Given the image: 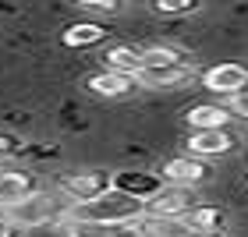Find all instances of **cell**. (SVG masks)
I'll return each instance as SVG.
<instances>
[{"label": "cell", "instance_id": "obj_11", "mask_svg": "<svg viewBox=\"0 0 248 237\" xmlns=\"http://www.w3.org/2000/svg\"><path fill=\"white\" fill-rule=\"evenodd\" d=\"M231 110L227 106H217V103H199V106H191L185 120H188V128L191 131H209V128H227L231 124Z\"/></svg>", "mask_w": 248, "mask_h": 237}, {"label": "cell", "instance_id": "obj_17", "mask_svg": "<svg viewBox=\"0 0 248 237\" xmlns=\"http://www.w3.org/2000/svg\"><path fill=\"white\" fill-rule=\"evenodd\" d=\"M202 0H149V7L156 15H191V11H199Z\"/></svg>", "mask_w": 248, "mask_h": 237}, {"label": "cell", "instance_id": "obj_1", "mask_svg": "<svg viewBox=\"0 0 248 237\" xmlns=\"http://www.w3.org/2000/svg\"><path fill=\"white\" fill-rule=\"evenodd\" d=\"M145 212H149V202L114 184L110 191H103L99 198H93V202H82V206H75V212H71V216L103 220V223H128V220H145Z\"/></svg>", "mask_w": 248, "mask_h": 237}, {"label": "cell", "instance_id": "obj_4", "mask_svg": "<svg viewBox=\"0 0 248 237\" xmlns=\"http://www.w3.org/2000/svg\"><path fill=\"white\" fill-rule=\"evenodd\" d=\"M191 156L199 160H209V156H227L234 145H238V134L231 128H209V131H191V138L185 142Z\"/></svg>", "mask_w": 248, "mask_h": 237}, {"label": "cell", "instance_id": "obj_18", "mask_svg": "<svg viewBox=\"0 0 248 237\" xmlns=\"http://www.w3.org/2000/svg\"><path fill=\"white\" fill-rule=\"evenodd\" d=\"M227 110L234 117H241V120H248V89H241L238 96H231L227 99Z\"/></svg>", "mask_w": 248, "mask_h": 237}, {"label": "cell", "instance_id": "obj_3", "mask_svg": "<svg viewBox=\"0 0 248 237\" xmlns=\"http://www.w3.org/2000/svg\"><path fill=\"white\" fill-rule=\"evenodd\" d=\"M110 188H114V177H110L107 170H82V174H71V177L61 180V191L75 202V206L99 198V195L110 191Z\"/></svg>", "mask_w": 248, "mask_h": 237}, {"label": "cell", "instance_id": "obj_6", "mask_svg": "<svg viewBox=\"0 0 248 237\" xmlns=\"http://www.w3.org/2000/svg\"><path fill=\"white\" fill-rule=\"evenodd\" d=\"M206 177H209V166L199 156H174V160L163 163V180L174 188H195Z\"/></svg>", "mask_w": 248, "mask_h": 237}, {"label": "cell", "instance_id": "obj_12", "mask_svg": "<svg viewBox=\"0 0 248 237\" xmlns=\"http://www.w3.org/2000/svg\"><path fill=\"white\" fill-rule=\"evenodd\" d=\"M103 60L110 71H121V74H139L142 71V50L135 46H110L103 53Z\"/></svg>", "mask_w": 248, "mask_h": 237}, {"label": "cell", "instance_id": "obj_19", "mask_svg": "<svg viewBox=\"0 0 248 237\" xmlns=\"http://www.w3.org/2000/svg\"><path fill=\"white\" fill-rule=\"evenodd\" d=\"M78 4L89 7V11H103V15H110V11L121 7V0H78Z\"/></svg>", "mask_w": 248, "mask_h": 237}, {"label": "cell", "instance_id": "obj_10", "mask_svg": "<svg viewBox=\"0 0 248 237\" xmlns=\"http://www.w3.org/2000/svg\"><path fill=\"white\" fill-rule=\"evenodd\" d=\"M89 92H96V96H107V99H121V96H128L135 85H139V78L135 74H121V71H99V74H93L89 78Z\"/></svg>", "mask_w": 248, "mask_h": 237}, {"label": "cell", "instance_id": "obj_21", "mask_svg": "<svg viewBox=\"0 0 248 237\" xmlns=\"http://www.w3.org/2000/svg\"><path fill=\"white\" fill-rule=\"evenodd\" d=\"M11 152H18V142L11 134H0V156H11Z\"/></svg>", "mask_w": 248, "mask_h": 237}, {"label": "cell", "instance_id": "obj_16", "mask_svg": "<svg viewBox=\"0 0 248 237\" xmlns=\"http://www.w3.org/2000/svg\"><path fill=\"white\" fill-rule=\"evenodd\" d=\"M167 64H185V57L174 46H149V50H142V67H167Z\"/></svg>", "mask_w": 248, "mask_h": 237}, {"label": "cell", "instance_id": "obj_13", "mask_svg": "<svg viewBox=\"0 0 248 237\" xmlns=\"http://www.w3.org/2000/svg\"><path fill=\"white\" fill-rule=\"evenodd\" d=\"M107 36L103 25H96V21H78V25H67L64 29V46H93Z\"/></svg>", "mask_w": 248, "mask_h": 237}, {"label": "cell", "instance_id": "obj_22", "mask_svg": "<svg viewBox=\"0 0 248 237\" xmlns=\"http://www.w3.org/2000/svg\"><path fill=\"white\" fill-rule=\"evenodd\" d=\"M181 237H223V234H217V230H199V227H188Z\"/></svg>", "mask_w": 248, "mask_h": 237}, {"label": "cell", "instance_id": "obj_5", "mask_svg": "<svg viewBox=\"0 0 248 237\" xmlns=\"http://www.w3.org/2000/svg\"><path fill=\"white\" fill-rule=\"evenodd\" d=\"M202 85L209 89L213 96H238L241 89H248V67L241 64H217L202 74Z\"/></svg>", "mask_w": 248, "mask_h": 237}, {"label": "cell", "instance_id": "obj_2", "mask_svg": "<svg viewBox=\"0 0 248 237\" xmlns=\"http://www.w3.org/2000/svg\"><path fill=\"white\" fill-rule=\"evenodd\" d=\"M64 237H149L145 220H128V223H103V220H85V216H67Z\"/></svg>", "mask_w": 248, "mask_h": 237}, {"label": "cell", "instance_id": "obj_20", "mask_svg": "<svg viewBox=\"0 0 248 237\" xmlns=\"http://www.w3.org/2000/svg\"><path fill=\"white\" fill-rule=\"evenodd\" d=\"M18 230H21V227L11 220V212L0 209V237H18Z\"/></svg>", "mask_w": 248, "mask_h": 237}, {"label": "cell", "instance_id": "obj_7", "mask_svg": "<svg viewBox=\"0 0 248 237\" xmlns=\"http://www.w3.org/2000/svg\"><path fill=\"white\" fill-rule=\"evenodd\" d=\"M191 212V198H188V188H167L160 195L149 198V212L145 216H156V220H188Z\"/></svg>", "mask_w": 248, "mask_h": 237}, {"label": "cell", "instance_id": "obj_15", "mask_svg": "<svg viewBox=\"0 0 248 237\" xmlns=\"http://www.w3.org/2000/svg\"><path fill=\"white\" fill-rule=\"evenodd\" d=\"M191 227L188 220H156V216H145V230L149 237H181Z\"/></svg>", "mask_w": 248, "mask_h": 237}, {"label": "cell", "instance_id": "obj_8", "mask_svg": "<svg viewBox=\"0 0 248 237\" xmlns=\"http://www.w3.org/2000/svg\"><path fill=\"white\" fill-rule=\"evenodd\" d=\"M191 67L188 64H167V67H142L139 74V85H145V89H177V85H185V82H191Z\"/></svg>", "mask_w": 248, "mask_h": 237}, {"label": "cell", "instance_id": "obj_9", "mask_svg": "<svg viewBox=\"0 0 248 237\" xmlns=\"http://www.w3.org/2000/svg\"><path fill=\"white\" fill-rule=\"evenodd\" d=\"M36 191V180L25 170H0V209H11L18 202H25Z\"/></svg>", "mask_w": 248, "mask_h": 237}, {"label": "cell", "instance_id": "obj_14", "mask_svg": "<svg viewBox=\"0 0 248 237\" xmlns=\"http://www.w3.org/2000/svg\"><path fill=\"white\" fill-rule=\"evenodd\" d=\"M188 223H191V227H199V230H217V234H223V230H227V212L217 209V206H195V209L188 212Z\"/></svg>", "mask_w": 248, "mask_h": 237}]
</instances>
